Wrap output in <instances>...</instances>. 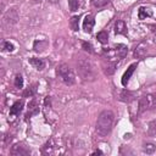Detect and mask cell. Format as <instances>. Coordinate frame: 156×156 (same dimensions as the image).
<instances>
[{"label":"cell","instance_id":"cell-1","mask_svg":"<svg viewBox=\"0 0 156 156\" xmlns=\"http://www.w3.org/2000/svg\"><path fill=\"white\" fill-rule=\"evenodd\" d=\"M113 122H115V113L111 110H104L102 112H100L96 119V126H95L96 133L100 136H106L111 132Z\"/></svg>","mask_w":156,"mask_h":156},{"label":"cell","instance_id":"cell-2","mask_svg":"<svg viewBox=\"0 0 156 156\" xmlns=\"http://www.w3.org/2000/svg\"><path fill=\"white\" fill-rule=\"evenodd\" d=\"M77 66H78V72L84 80H94L95 79L96 72H95V67L90 60L80 58L77 62Z\"/></svg>","mask_w":156,"mask_h":156},{"label":"cell","instance_id":"cell-3","mask_svg":"<svg viewBox=\"0 0 156 156\" xmlns=\"http://www.w3.org/2000/svg\"><path fill=\"white\" fill-rule=\"evenodd\" d=\"M56 74L57 77L66 84V85H73L76 83V76H74V72L73 69L66 65V63H62L60 66H57L56 68Z\"/></svg>","mask_w":156,"mask_h":156},{"label":"cell","instance_id":"cell-4","mask_svg":"<svg viewBox=\"0 0 156 156\" xmlns=\"http://www.w3.org/2000/svg\"><path fill=\"white\" fill-rule=\"evenodd\" d=\"M156 108V94H146L144 95L138 104V112L143 113L149 110Z\"/></svg>","mask_w":156,"mask_h":156},{"label":"cell","instance_id":"cell-5","mask_svg":"<svg viewBox=\"0 0 156 156\" xmlns=\"http://www.w3.org/2000/svg\"><path fill=\"white\" fill-rule=\"evenodd\" d=\"M94 24H95V20L91 15H87L83 20V29L85 33H91L93 28H94Z\"/></svg>","mask_w":156,"mask_h":156},{"label":"cell","instance_id":"cell-6","mask_svg":"<svg viewBox=\"0 0 156 156\" xmlns=\"http://www.w3.org/2000/svg\"><path fill=\"white\" fill-rule=\"evenodd\" d=\"M146 54H147V45L144 41L138 44L136 48L134 49V57L135 58H143V57H145Z\"/></svg>","mask_w":156,"mask_h":156},{"label":"cell","instance_id":"cell-7","mask_svg":"<svg viewBox=\"0 0 156 156\" xmlns=\"http://www.w3.org/2000/svg\"><path fill=\"white\" fill-rule=\"evenodd\" d=\"M23 108V101H16L11 107H10V113H9V117L10 119H13L16 116H18L21 113Z\"/></svg>","mask_w":156,"mask_h":156},{"label":"cell","instance_id":"cell-8","mask_svg":"<svg viewBox=\"0 0 156 156\" xmlns=\"http://www.w3.org/2000/svg\"><path fill=\"white\" fill-rule=\"evenodd\" d=\"M117 99L121 100V101H123V102H130V101H133V100L135 99V95H134V93H132V91L124 89V90H121V91L118 93Z\"/></svg>","mask_w":156,"mask_h":156},{"label":"cell","instance_id":"cell-9","mask_svg":"<svg viewBox=\"0 0 156 156\" xmlns=\"http://www.w3.org/2000/svg\"><path fill=\"white\" fill-rule=\"evenodd\" d=\"M135 67H136V63H132V65L127 68V71L124 72L122 79H121V83H122L123 87H126V85L128 84V82H129V79H130V77H132V74H133L134 71H135Z\"/></svg>","mask_w":156,"mask_h":156},{"label":"cell","instance_id":"cell-10","mask_svg":"<svg viewBox=\"0 0 156 156\" xmlns=\"http://www.w3.org/2000/svg\"><path fill=\"white\" fill-rule=\"evenodd\" d=\"M102 67H104L102 68L104 69V73L106 76H111V74L115 73V71L117 68V62L113 61V60H107V63H104Z\"/></svg>","mask_w":156,"mask_h":156},{"label":"cell","instance_id":"cell-11","mask_svg":"<svg viewBox=\"0 0 156 156\" xmlns=\"http://www.w3.org/2000/svg\"><path fill=\"white\" fill-rule=\"evenodd\" d=\"M10 154H11L12 156H26V155H28V154H29V151H28L23 145L17 144V145L12 146V149H11Z\"/></svg>","mask_w":156,"mask_h":156},{"label":"cell","instance_id":"cell-12","mask_svg":"<svg viewBox=\"0 0 156 156\" xmlns=\"http://www.w3.org/2000/svg\"><path fill=\"white\" fill-rule=\"evenodd\" d=\"M28 62H29L35 69H38V71H41V69H44V67H45V61H44L43 58L30 57V58H28Z\"/></svg>","mask_w":156,"mask_h":156},{"label":"cell","instance_id":"cell-13","mask_svg":"<svg viewBox=\"0 0 156 156\" xmlns=\"http://www.w3.org/2000/svg\"><path fill=\"white\" fill-rule=\"evenodd\" d=\"M115 32L117 34H127V26L126 22L122 20H118L115 24Z\"/></svg>","mask_w":156,"mask_h":156},{"label":"cell","instance_id":"cell-14","mask_svg":"<svg viewBox=\"0 0 156 156\" xmlns=\"http://www.w3.org/2000/svg\"><path fill=\"white\" fill-rule=\"evenodd\" d=\"M38 111H39V106H38L37 101H35V100H32V101L28 104V113H27L26 117H30V116H33V115H37Z\"/></svg>","mask_w":156,"mask_h":156},{"label":"cell","instance_id":"cell-15","mask_svg":"<svg viewBox=\"0 0 156 156\" xmlns=\"http://www.w3.org/2000/svg\"><path fill=\"white\" fill-rule=\"evenodd\" d=\"M151 15H152L151 11L147 7H145V6H140L139 10H138V17H139V20H146Z\"/></svg>","mask_w":156,"mask_h":156},{"label":"cell","instance_id":"cell-16","mask_svg":"<svg viewBox=\"0 0 156 156\" xmlns=\"http://www.w3.org/2000/svg\"><path fill=\"white\" fill-rule=\"evenodd\" d=\"M96 39H98L101 44H107V41H108V33H107L106 30H101V32L98 33Z\"/></svg>","mask_w":156,"mask_h":156},{"label":"cell","instance_id":"cell-17","mask_svg":"<svg viewBox=\"0 0 156 156\" xmlns=\"http://www.w3.org/2000/svg\"><path fill=\"white\" fill-rule=\"evenodd\" d=\"M155 150H156V146L154 145V144H151V143H146V144H144L143 145V151L145 152V154H154L155 152Z\"/></svg>","mask_w":156,"mask_h":156},{"label":"cell","instance_id":"cell-18","mask_svg":"<svg viewBox=\"0 0 156 156\" xmlns=\"http://www.w3.org/2000/svg\"><path fill=\"white\" fill-rule=\"evenodd\" d=\"M78 20H79V17H78V16H73V17L71 18V21H69V26H71L72 30H74V32H77V30L79 29Z\"/></svg>","mask_w":156,"mask_h":156},{"label":"cell","instance_id":"cell-19","mask_svg":"<svg viewBox=\"0 0 156 156\" xmlns=\"http://www.w3.org/2000/svg\"><path fill=\"white\" fill-rule=\"evenodd\" d=\"M147 133L149 135H156V119L151 121L147 126Z\"/></svg>","mask_w":156,"mask_h":156},{"label":"cell","instance_id":"cell-20","mask_svg":"<svg viewBox=\"0 0 156 156\" xmlns=\"http://www.w3.org/2000/svg\"><path fill=\"white\" fill-rule=\"evenodd\" d=\"M45 46H46V41H41V40H37L35 43H34V50L35 51H43L44 49H45Z\"/></svg>","mask_w":156,"mask_h":156},{"label":"cell","instance_id":"cell-21","mask_svg":"<svg viewBox=\"0 0 156 156\" xmlns=\"http://www.w3.org/2000/svg\"><path fill=\"white\" fill-rule=\"evenodd\" d=\"M15 50V46L10 41H4L2 43V51H7V52H12Z\"/></svg>","mask_w":156,"mask_h":156},{"label":"cell","instance_id":"cell-22","mask_svg":"<svg viewBox=\"0 0 156 156\" xmlns=\"http://www.w3.org/2000/svg\"><path fill=\"white\" fill-rule=\"evenodd\" d=\"M13 83H15V87H16V88H18V89L23 88V78H22V76H21V74H17V76L15 77Z\"/></svg>","mask_w":156,"mask_h":156},{"label":"cell","instance_id":"cell-23","mask_svg":"<svg viewBox=\"0 0 156 156\" xmlns=\"http://www.w3.org/2000/svg\"><path fill=\"white\" fill-rule=\"evenodd\" d=\"M68 5H69V10L74 12L79 7V0H68Z\"/></svg>","mask_w":156,"mask_h":156},{"label":"cell","instance_id":"cell-24","mask_svg":"<svg viewBox=\"0 0 156 156\" xmlns=\"http://www.w3.org/2000/svg\"><path fill=\"white\" fill-rule=\"evenodd\" d=\"M108 0H91V4L95 7H104L105 5H107Z\"/></svg>","mask_w":156,"mask_h":156},{"label":"cell","instance_id":"cell-25","mask_svg":"<svg viewBox=\"0 0 156 156\" xmlns=\"http://www.w3.org/2000/svg\"><path fill=\"white\" fill-rule=\"evenodd\" d=\"M82 46H83V49L85 50V51H88V52H94V49H93V45L90 44V43H88V41H83L82 43Z\"/></svg>","mask_w":156,"mask_h":156},{"label":"cell","instance_id":"cell-26","mask_svg":"<svg viewBox=\"0 0 156 156\" xmlns=\"http://www.w3.org/2000/svg\"><path fill=\"white\" fill-rule=\"evenodd\" d=\"M34 91H35V88H29V89H27V90L23 93V95H24V96H33Z\"/></svg>","mask_w":156,"mask_h":156},{"label":"cell","instance_id":"cell-27","mask_svg":"<svg viewBox=\"0 0 156 156\" xmlns=\"http://www.w3.org/2000/svg\"><path fill=\"white\" fill-rule=\"evenodd\" d=\"M150 28H151V32L154 33V35L156 37V26H150Z\"/></svg>","mask_w":156,"mask_h":156},{"label":"cell","instance_id":"cell-28","mask_svg":"<svg viewBox=\"0 0 156 156\" xmlns=\"http://www.w3.org/2000/svg\"><path fill=\"white\" fill-rule=\"evenodd\" d=\"M93 155H102V152H101L100 150H95V151L93 152Z\"/></svg>","mask_w":156,"mask_h":156},{"label":"cell","instance_id":"cell-29","mask_svg":"<svg viewBox=\"0 0 156 156\" xmlns=\"http://www.w3.org/2000/svg\"><path fill=\"white\" fill-rule=\"evenodd\" d=\"M50 1H51V2H54V4H55V2H56V1H57V0H50Z\"/></svg>","mask_w":156,"mask_h":156}]
</instances>
